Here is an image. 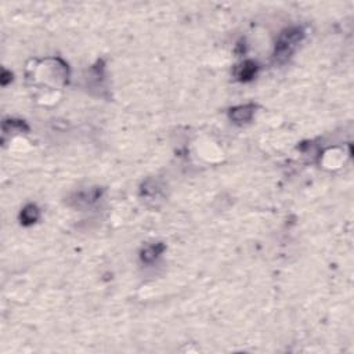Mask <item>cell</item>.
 <instances>
[{
  "label": "cell",
  "mask_w": 354,
  "mask_h": 354,
  "mask_svg": "<svg viewBox=\"0 0 354 354\" xmlns=\"http://www.w3.org/2000/svg\"><path fill=\"white\" fill-rule=\"evenodd\" d=\"M101 191L98 188H91L90 191H83L78 195V202L82 203H93L98 199Z\"/></svg>",
  "instance_id": "6"
},
{
  "label": "cell",
  "mask_w": 354,
  "mask_h": 354,
  "mask_svg": "<svg viewBox=\"0 0 354 354\" xmlns=\"http://www.w3.org/2000/svg\"><path fill=\"white\" fill-rule=\"evenodd\" d=\"M39 219V209L35 205H28V206L21 213V220L24 224H32Z\"/></svg>",
  "instance_id": "5"
},
{
  "label": "cell",
  "mask_w": 354,
  "mask_h": 354,
  "mask_svg": "<svg viewBox=\"0 0 354 354\" xmlns=\"http://www.w3.org/2000/svg\"><path fill=\"white\" fill-rule=\"evenodd\" d=\"M258 72V64L253 62V61H245L243 64L238 66L237 71H235V75L239 81L248 82L252 79L253 76L256 75Z\"/></svg>",
  "instance_id": "3"
},
{
  "label": "cell",
  "mask_w": 354,
  "mask_h": 354,
  "mask_svg": "<svg viewBox=\"0 0 354 354\" xmlns=\"http://www.w3.org/2000/svg\"><path fill=\"white\" fill-rule=\"evenodd\" d=\"M253 114H255V107L253 105H241L235 107L230 112V118L233 119L235 123H245L252 119Z\"/></svg>",
  "instance_id": "2"
},
{
  "label": "cell",
  "mask_w": 354,
  "mask_h": 354,
  "mask_svg": "<svg viewBox=\"0 0 354 354\" xmlns=\"http://www.w3.org/2000/svg\"><path fill=\"white\" fill-rule=\"evenodd\" d=\"M163 251H165V246H163L162 243H152V245L147 246L141 252V260L146 262V263H151Z\"/></svg>",
  "instance_id": "4"
},
{
  "label": "cell",
  "mask_w": 354,
  "mask_h": 354,
  "mask_svg": "<svg viewBox=\"0 0 354 354\" xmlns=\"http://www.w3.org/2000/svg\"><path fill=\"white\" fill-rule=\"evenodd\" d=\"M303 38L304 32L302 28H289V29L284 30L275 43V51H274L275 61L284 62L288 60Z\"/></svg>",
  "instance_id": "1"
}]
</instances>
